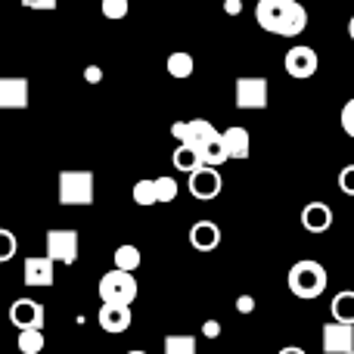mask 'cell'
I'll list each match as a JSON object with an SVG mask.
<instances>
[{
    "label": "cell",
    "instance_id": "cell-1",
    "mask_svg": "<svg viewBox=\"0 0 354 354\" xmlns=\"http://www.w3.org/2000/svg\"><path fill=\"white\" fill-rule=\"evenodd\" d=\"M255 22L277 37H299L308 28V10L299 0H258Z\"/></svg>",
    "mask_w": 354,
    "mask_h": 354
},
{
    "label": "cell",
    "instance_id": "cell-2",
    "mask_svg": "<svg viewBox=\"0 0 354 354\" xmlns=\"http://www.w3.org/2000/svg\"><path fill=\"white\" fill-rule=\"evenodd\" d=\"M326 280H330V277H326V268L317 261H311V258L295 261L286 274V286L295 299H317V295H324Z\"/></svg>",
    "mask_w": 354,
    "mask_h": 354
},
{
    "label": "cell",
    "instance_id": "cell-3",
    "mask_svg": "<svg viewBox=\"0 0 354 354\" xmlns=\"http://www.w3.org/2000/svg\"><path fill=\"white\" fill-rule=\"evenodd\" d=\"M100 299L103 305H124L131 308L137 299V280L128 270H109V274L100 277Z\"/></svg>",
    "mask_w": 354,
    "mask_h": 354
},
{
    "label": "cell",
    "instance_id": "cell-4",
    "mask_svg": "<svg viewBox=\"0 0 354 354\" xmlns=\"http://www.w3.org/2000/svg\"><path fill=\"white\" fill-rule=\"evenodd\" d=\"M59 202L62 205H91L93 202V174L91 171H62L59 174Z\"/></svg>",
    "mask_w": 354,
    "mask_h": 354
},
{
    "label": "cell",
    "instance_id": "cell-5",
    "mask_svg": "<svg viewBox=\"0 0 354 354\" xmlns=\"http://www.w3.org/2000/svg\"><path fill=\"white\" fill-rule=\"evenodd\" d=\"M268 97H270L268 78H258V75L236 78V91H233V103H236V109H243V112L268 109Z\"/></svg>",
    "mask_w": 354,
    "mask_h": 354
},
{
    "label": "cell",
    "instance_id": "cell-6",
    "mask_svg": "<svg viewBox=\"0 0 354 354\" xmlns=\"http://www.w3.org/2000/svg\"><path fill=\"white\" fill-rule=\"evenodd\" d=\"M171 137L180 143H187V147H196L202 149L205 143H212L214 137H221V131L214 128L212 122H205V118H193V122H174L171 124Z\"/></svg>",
    "mask_w": 354,
    "mask_h": 354
},
{
    "label": "cell",
    "instance_id": "cell-7",
    "mask_svg": "<svg viewBox=\"0 0 354 354\" xmlns=\"http://www.w3.org/2000/svg\"><path fill=\"white\" fill-rule=\"evenodd\" d=\"M47 258L59 264L78 261V230H66V227L47 230Z\"/></svg>",
    "mask_w": 354,
    "mask_h": 354
},
{
    "label": "cell",
    "instance_id": "cell-8",
    "mask_svg": "<svg viewBox=\"0 0 354 354\" xmlns=\"http://www.w3.org/2000/svg\"><path fill=\"white\" fill-rule=\"evenodd\" d=\"M317 66H320V59L311 47H289V53L283 56V68H286V75L295 81L314 78V75H317Z\"/></svg>",
    "mask_w": 354,
    "mask_h": 354
},
{
    "label": "cell",
    "instance_id": "cell-9",
    "mask_svg": "<svg viewBox=\"0 0 354 354\" xmlns=\"http://www.w3.org/2000/svg\"><path fill=\"white\" fill-rule=\"evenodd\" d=\"M221 189H224V177H221L218 168L202 165L199 171L189 174V196H193V199L212 202L214 196H221Z\"/></svg>",
    "mask_w": 354,
    "mask_h": 354
},
{
    "label": "cell",
    "instance_id": "cell-10",
    "mask_svg": "<svg viewBox=\"0 0 354 354\" xmlns=\"http://www.w3.org/2000/svg\"><path fill=\"white\" fill-rule=\"evenodd\" d=\"M10 320L19 333L25 330H44V305L35 299H16L10 305Z\"/></svg>",
    "mask_w": 354,
    "mask_h": 354
},
{
    "label": "cell",
    "instance_id": "cell-11",
    "mask_svg": "<svg viewBox=\"0 0 354 354\" xmlns=\"http://www.w3.org/2000/svg\"><path fill=\"white\" fill-rule=\"evenodd\" d=\"M31 84L22 75H6L0 78V109H28Z\"/></svg>",
    "mask_w": 354,
    "mask_h": 354
},
{
    "label": "cell",
    "instance_id": "cell-12",
    "mask_svg": "<svg viewBox=\"0 0 354 354\" xmlns=\"http://www.w3.org/2000/svg\"><path fill=\"white\" fill-rule=\"evenodd\" d=\"M324 351L326 354H348L354 351V326L348 324H326L324 326Z\"/></svg>",
    "mask_w": 354,
    "mask_h": 354
},
{
    "label": "cell",
    "instance_id": "cell-13",
    "mask_svg": "<svg viewBox=\"0 0 354 354\" xmlns=\"http://www.w3.org/2000/svg\"><path fill=\"white\" fill-rule=\"evenodd\" d=\"M301 227L308 233H326L333 227V208L326 202H308L301 208Z\"/></svg>",
    "mask_w": 354,
    "mask_h": 354
},
{
    "label": "cell",
    "instance_id": "cell-14",
    "mask_svg": "<svg viewBox=\"0 0 354 354\" xmlns=\"http://www.w3.org/2000/svg\"><path fill=\"white\" fill-rule=\"evenodd\" d=\"M189 245L196 252H214L221 245V227L214 221H196L189 227Z\"/></svg>",
    "mask_w": 354,
    "mask_h": 354
},
{
    "label": "cell",
    "instance_id": "cell-15",
    "mask_svg": "<svg viewBox=\"0 0 354 354\" xmlns=\"http://www.w3.org/2000/svg\"><path fill=\"white\" fill-rule=\"evenodd\" d=\"M53 258H25V283L28 286H53Z\"/></svg>",
    "mask_w": 354,
    "mask_h": 354
},
{
    "label": "cell",
    "instance_id": "cell-16",
    "mask_svg": "<svg viewBox=\"0 0 354 354\" xmlns=\"http://www.w3.org/2000/svg\"><path fill=\"white\" fill-rule=\"evenodd\" d=\"M100 326H103L106 333H112V336L124 333L131 326V308H124V305H103V308H100Z\"/></svg>",
    "mask_w": 354,
    "mask_h": 354
},
{
    "label": "cell",
    "instance_id": "cell-17",
    "mask_svg": "<svg viewBox=\"0 0 354 354\" xmlns=\"http://www.w3.org/2000/svg\"><path fill=\"white\" fill-rule=\"evenodd\" d=\"M224 143H227V153L230 159H249V131L233 124V128L224 131Z\"/></svg>",
    "mask_w": 354,
    "mask_h": 354
},
{
    "label": "cell",
    "instance_id": "cell-18",
    "mask_svg": "<svg viewBox=\"0 0 354 354\" xmlns=\"http://www.w3.org/2000/svg\"><path fill=\"white\" fill-rule=\"evenodd\" d=\"M330 311H333V320H336V324L354 326V289H342L339 295H333Z\"/></svg>",
    "mask_w": 354,
    "mask_h": 354
},
{
    "label": "cell",
    "instance_id": "cell-19",
    "mask_svg": "<svg viewBox=\"0 0 354 354\" xmlns=\"http://www.w3.org/2000/svg\"><path fill=\"white\" fill-rule=\"evenodd\" d=\"M171 162H174L177 171H187V174H193V171H199V168H202L199 149H196V147H187V143H180V147L174 149Z\"/></svg>",
    "mask_w": 354,
    "mask_h": 354
},
{
    "label": "cell",
    "instance_id": "cell-20",
    "mask_svg": "<svg viewBox=\"0 0 354 354\" xmlns=\"http://www.w3.org/2000/svg\"><path fill=\"white\" fill-rule=\"evenodd\" d=\"M199 156H202V165H212V168L224 165V162L230 159V153H227V143H224V134L214 137L212 143H205V147L199 149Z\"/></svg>",
    "mask_w": 354,
    "mask_h": 354
},
{
    "label": "cell",
    "instance_id": "cell-21",
    "mask_svg": "<svg viewBox=\"0 0 354 354\" xmlns=\"http://www.w3.org/2000/svg\"><path fill=\"white\" fill-rule=\"evenodd\" d=\"M112 261H115L118 270H128V274H134V270L140 268L143 255H140V249H137V245H118L115 255H112Z\"/></svg>",
    "mask_w": 354,
    "mask_h": 354
},
{
    "label": "cell",
    "instance_id": "cell-22",
    "mask_svg": "<svg viewBox=\"0 0 354 354\" xmlns=\"http://www.w3.org/2000/svg\"><path fill=\"white\" fill-rule=\"evenodd\" d=\"M165 66H168V75H171V78H180V81H183V78H189V75H193L196 62H193V56L180 50V53H171V56H168Z\"/></svg>",
    "mask_w": 354,
    "mask_h": 354
},
{
    "label": "cell",
    "instance_id": "cell-23",
    "mask_svg": "<svg viewBox=\"0 0 354 354\" xmlns=\"http://www.w3.org/2000/svg\"><path fill=\"white\" fill-rule=\"evenodd\" d=\"M162 348H165V354H199V351H196V339L193 336H180V333L165 336Z\"/></svg>",
    "mask_w": 354,
    "mask_h": 354
},
{
    "label": "cell",
    "instance_id": "cell-24",
    "mask_svg": "<svg viewBox=\"0 0 354 354\" xmlns=\"http://www.w3.org/2000/svg\"><path fill=\"white\" fill-rule=\"evenodd\" d=\"M134 202L137 205H143V208H149V205H156L159 202V189H156V180H137L134 183Z\"/></svg>",
    "mask_w": 354,
    "mask_h": 354
},
{
    "label": "cell",
    "instance_id": "cell-25",
    "mask_svg": "<svg viewBox=\"0 0 354 354\" xmlns=\"http://www.w3.org/2000/svg\"><path fill=\"white\" fill-rule=\"evenodd\" d=\"M19 351H22V354H41L44 351V333L41 330L19 333Z\"/></svg>",
    "mask_w": 354,
    "mask_h": 354
},
{
    "label": "cell",
    "instance_id": "cell-26",
    "mask_svg": "<svg viewBox=\"0 0 354 354\" xmlns=\"http://www.w3.org/2000/svg\"><path fill=\"white\" fill-rule=\"evenodd\" d=\"M100 10H103L106 19H124V16H128V10H131V3H128V0H103V3H100Z\"/></svg>",
    "mask_w": 354,
    "mask_h": 354
},
{
    "label": "cell",
    "instance_id": "cell-27",
    "mask_svg": "<svg viewBox=\"0 0 354 354\" xmlns=\"http://www.w3.org/2000/svg\"><path fill=\"white\" fill-rule=\"evenodd\" d=\"M156 189H159V202L177 199V180L174 177H156Z\"/></svg>",
    "mask_w": 354,
    "mask_h": 354
},
{
    "label": "cell",
    "instance_id": "cell-28",
    "mask_svg": "<svg viewBox=\"0 0 354 354\" xmlns=\"http://www.w3.org/2000/svg\"><path fill=\"white\" fill-rule=\"evenodd\" d=\"M16 255V236L12 230H0V261H10Z\"/></svg>",
    "mask_w": 354,
    "mask_h": 354
},
{
    "label": "cell",
    "instance_id": "cell-29",
    "mask_svg": "<svg viewBox=\"0 0 354 354\" xmlns=\"http://www.w3.org/2000/svg\"><path fill=\"white\" fill-rule=\"evenodd\" d=\"M339 122H342V131H345V134H348L351 140H354V97L342 106V115H339Z\"/></svg>",
    "mask_w": 354,
    "mask_h": 354
},
{
    "label": "cell",
    "instance_id": "cell-30",
    "mask_svg": "<svg viewBox=\"0 0 354 354\" xmlns=\"http://www.w3.org/2000/svg\"><path fill=\"white\" fill-rule=\"evenodd\" d=\"M339 189H342L345 196H354V165H345L342 171H339Z\"/></svg>",
    "mask_w": 354,
    "mask_h": 354
},
{
    "label": "cell",
    "instance_id": "cell-31",
    "mask_svg": "<svg viewBox=\"0 0 354 354\" xmlns=\"http://www.w3.org/2000/svg\"><path fill=\"white\" fill-rule=\"evenodd\" d=\"M84 81H87V84H100V81H103V68H100V66H87L84 68Z\"/></svg>",
    "mask_w": 354,
    "mask_h": 354
},
{
    "label": "cell",
    "instance_id": "cell-32",
    "mask_svg": "<svg viewBox=\"0 0 354 354\" xmlns=\"http://www.w3.org/2000/svg\"><path fill=\"white\" fill-rule=\"evenodd\" d=\"M236 311L239 314H252V311H255V299H252V295H239V299H236Z\"/></svg>",
    "mask_w": 354,
    "mask_h": 354
},
{
    "label": "cell",
    "instance_id": "cell-33",
    "mask_svg": "<svg viewBox=\"0 0 354 354\" xmlns=\"http://www.w3.org/2000/svg\"><path fill=\"white\" fill-rule=\"evenodd\" d=\"M202 336H205V339H218L221 336V324H218V320H205V324H202Z\"/></svg>",
    "mask_w": 354,
    "mask_h": 354
},
{
    "label": "cell",
    "instance_id": "cell-34",
    "mask_svg": "<svg viewBox=\"0 0 354 354\" xmlns=\"http://www.w3.org/2000/svg\"><path fill=\"white\" fill-rule=\"evenodd\" d=\"M22 6H28V10H56V0H22Z\"/></svg>",
    "mask_w": 354,
    "mask_h": 354
},
{
    "label": "cell",
    "instance_id": "cell-35",
    "mask_svg": "<svg viewBox=\"0 0 354 354\" xmlns=\"http://www.w3.org/2000/svg\"><path fill=\"white\" fill-rule=\"evenodd\" d=\"M224 10L227 16H239L243 12V0H224Z\"/></svg>",
    "mask_w": 354,
    "mask_h": 354
},
{
    "label": "cell",
    "instance_id": "cell-36",
    "mask_svg": "<svg viewBox=\"0 0 354 354\" xmlns=\"http://www.w3.org/2000/svg\"><path fill=\"white\" fill-rule=\"evenodd\" d=\"M277 354H308L305 348H299V345H286V348H280Z\"/></svg>",
    "mask_w": 354,
    "mask_h": 354
},
{
    "label": "cell",
    "instance_id": "cell-37",
    "mask_svg": "<svg viewBox=\"0 0 354 354\" xmlns=\"http://www.w3.org/2000/svg\"><path fill=\"white\" fill-rule=\"evenodd\" d=\"M348 37L354 41V16H351V22H348Z\"/></svg>",
    "mask_w": 354,
    "mask_h": 354
},
{
    "label": "cell",
    "instance_id": "cell-38",
    "mask_svg": "<svg viewBox=\"0 0 354 354\" xmlns=\"http://www.w3.org/2000/svg\"><path fill=\"white\" fill-rule=\"evenodd\" d=\"M128 354H147V351H140V348H134V351H128Z\"/></svg>",
    "mask_w": 354,
    "mask_h": 354
},
{
    "label": "cell",
    "instance_id": "cell-39",
    "mask_svg": "<svg viewBox=\"0 0 354 354\" xmlns=\"http://www.w3.org/2000/svg\"><path fill=\"white\" fill-rule=\"evenodd\" d=\"M348 354H354V351H348Z\"/></svg>",
    "mask_w": 354,
    "mask_h": 354
},
{
    "label": "cell",
    "instance_id": "cell-40",
    "mask_svg": "<svg viewBox=\"0 0 354 354\" xmlns=\"http://www.w3.org/2000/svg\"><path fill=\"white\" fill-rule=\"evenodd\" d=\"M199 354H202V351H199Z\"/></svg>",
    "mask_w": 354,
    "mask_h": 354
}]
</instances>
